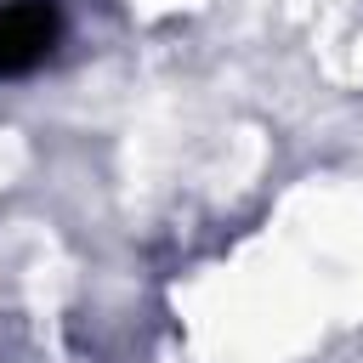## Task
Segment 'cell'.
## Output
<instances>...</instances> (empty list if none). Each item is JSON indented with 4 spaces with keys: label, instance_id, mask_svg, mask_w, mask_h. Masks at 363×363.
Instances as JSON below:
<instances>
[{
    "label": "cell",
    "instance_id": "6da1fadb",
    "mask_svg": "<svg viewBox=\"0 0 363 363\" xmlns=\"http://www.w3.org/2000/svg\"><path fill=\"white\" fill-rule=\"evenodd\" d=\"M62 40L57 0H6L0 6V79L34 74Z\"/></svg>",
    "mask_w": 363,
    "mask_h": 363
}]
</instances>
